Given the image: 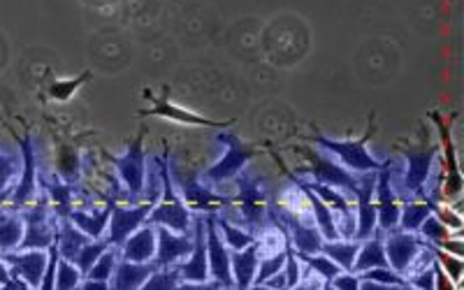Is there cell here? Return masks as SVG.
<instances>
[{"instance_id":"cell-1","label":"cell","mask_w":464,"mask_h":290,"mask_svg":"<svg viewBox=\"0 0 464 290\" xmlns=\"http://www.w3.org/2000/svg\"><path fill=\"white\" fill-rule=\"evenodd\" d=\"M235 186L237 193L232 196L230 207L237 209V226L246 227L251 235L258 237L260 232H265L272 226V205H275V193H272V184L269 179L260 177V174L248 172L246 168L235 177Z\"/></svg>"},{"instance_id":"cell-2","label":"cell","mask_w":464,"mask_h":290,"mask_svg":"<svg viewBox=\"0 0 464 290\" xmlns=\"http://www.w3.org/2000/svg\"><path fill=\"white\" fill-rule=\"evenodd\" d=\"M153 163L159 168L160 198L147 217V223L165 226L174 232H193V211L188 209V205H186L181 193L174 186L172 172H169V153L153 159Z\"/></svg>"},{"instance_id":"cell-3","label":"cell","mask_w":464,"mask_h":290,"mask_svg":"<svg viewBox=\"0 0 464 290\" xmlns=\"http://www.w3.org/2000/svg\"><path fill=\"white\" fill-rule=\"evenodd\" d=\"M372 132H374V126L367 128V132H364L360 140H333L325 138V135H314L312 142L316 144L318 149L330 153L339 165H343V168L351 169V172H379V169L383 168V160H376L374 156L367 151V142H370Z\"/></svg>"},{"instance_id":"cell-4","label":"cell","mask_w":464,"mask_h":290,"mask_svg":"<svg viewBox=\"0 0 464 290\" xmlns=\"http://www.w3.org/2000/svg\"><path fill=\"white\" fill-rule=\"evenodd\" d=\"M217 140L226 147V153L202 174V181H207V184L232 181L248 163H251V160L256 159V156H258V147H256V144L244 142L242 138H237L235 132H227L226 128L218 130Z\"/></svg>"},{"instance_id":"cell-5","label":"cell","mask_w":464,"mask_h":290,"mask_svg":"<svg viewBox=\"0 0 464 290\" xmlns=\"http://www.w3.org/2000/svg\"><path fill=\"white\" fill-rule=\"evenodd\" d=\"M169 172H172L174 186H177V190H179L181 198H184V202L193 214H218L226 207H230L232 196L214 193L198 174L181 172L177 163H174V159H169Z\"/></svg>"},{"instance_id":"cell-6","label":"cell","mask_w":464,"mask_h":290,"mask_svg":"<svg viewBox=\"0 0 464 290\" xmlns=\"http://www.w3.org/2000/svg\"><path fill=\"white\" fill-rule=\"evenodd\" d=\"M111 165L121 179L123 188L128 193V200H142V193L147 188V153H144V132L132 140L121 156H111Z\"/></svg>"},{"instance_id":"cell-7","label":"cell","mask_w":464,"mask_h":290,"mask_svg":"<svg viewBox=\"0 0 464 290\" xmlns=\"http://www.w3.org/2000/svg\"><path fill=\"white\" fill-rule=\"evenodd\" d=\"M24 218V239L16 251H26V248H43L47 251L53 242H56L58 223H52V207H49V198L37 196V200L31 207L22 209Z\"/></svg>"},{"instance_id":"cell-8","label":"cell","mask_w":464,"mask_h":290,"mask_svg":"<svg viewBox=\"0 0 464 290\" xmlns=\"http://www.w3.org/2000/svg\"><path fill=\"white\" fill-rule=\"evenodd\" d=\"M156 202H159V198H149V200H142L140 205H121L119 200H114L110 226H107L105 232V239L110 242V246L121 248V244L130 237L132 232L147 223V217L151 214Z\"/></svg>"},{"instance_id":"cell-9","label":"cell","mask_w":464,"mask_h":290,"mask_svg":"<svg viewBox=\"0 0 464 290\" xmlns=\"http://www.w3.org/2000/svg\"><path fill=\"white\" fill-rule=\"evenodd\" d=\"M304 153H306V160H309V168L304 169V172L309 174V179L318 181V184L333 186V188L343 190V193H355L360 174H353L351 169L339 165L327 151H314V149H306Z\"/></svg>"},{"instance_id":"cell-10","label":"cell","mask_w":464,"mask_h":290,"mask_svg":"<svg viewBox=\"0 0 464 290\" xmlns=\"http://www.w3.org/2000/svg\"><path fill=\"white\" fill-rule=\"evenodd\" d=\"M383 248L388 265L395 269L397 275H401L406 279L409 269L413 267V263L422 254V248H425V239L418 232H406L395 227L391 232H383Z\"/></svg>"},{"instance_id":"cell-11","label":"cell","mask_w":464,"mask_h":290,"mask_svg":"<svg viewBox=\"0 0 464 290\" xmlns=\"http://www.w3.org/2000/svg\"><path fill=\"white\" fill-rule=\"evenodd\" d=\"M177 267H179L181 285H205L209 281L205 214H193V251Z\"/></svg>"},{"instance_id":"cell-12","label":"cell","mask_w":464,"mask_h":290,"mask_svg":"<svg viewBox=\"0 0 464 290\" xmlns=\"http://www.w3.org/2000/svg\"><path fill=\"white\" fill-rule=\"evenodd\" d=\"M149 101L153 102L149 110L140 111V116H159V119H168V121L181 123V126H193V128H214V130H223V128L232 126V121H214V119H207V116L198 114V111H190L186 107H179L177 102H172L168 95H153L144 93Z\"/></svg>"},{"instance_id":"cell-13","label":"cell","mask_w":464,"mask_h":290,"mask_svg":"<svg viewBox=\"0 0 464 290\" xmlns=\"http://www.w3.org/2000/svg\"><path fill=\"white\" fill-rule=\"evenodd\" d=\"M376 226L379 230L391 232L400 226V198L391 179V160H383V168L376 172Z\"/></svg>"},{"instance_id":"cell-14","label":"cell","mask_w":464,"mask_h":290,"mask_svg":"<svg viewBox=\"0 0 464 290\" xmlns=\"http://www.w3.org/2000/svg\"><path fill=\"white\" fill-rule=\"evenodd\" d=\"M207 226V258H209V276L217 281L221 288H235L230 267V248L223 242L221 232H218L214 214H205Z\"/></svg>"},{"instance_id":"cell-15","label":"cell","mask_w":464,"mask_h":290,"mask_svg":"<svg viewBox=\"0 0 464 290\" xmlns=\"http://www.w3.org/2000/svg\"><path fill=\"white\" fill-rule=\"evenodd\" d=\"M19 153H22L24 172L22 179L16 184V188L12 190L10 196V209L19 211L24 207L33 205L37 200V159H35V144H33L31 132H26L22 140H19Z\"/></svg>"},{"instance_id":"cell-16","label":"cell","mask_w":464,"mask_h":290,"mask_svg":"<svg viewBox=\"0 0 464 290\" xmlns=\"http://www.w3.org/2000/svg\"><path fill=\"white\" fill-rule=\"evenodd\" d=\"M0 258L5 260L14 279L26 281L28 288H40L49 258L47 251H43V248H26L22 254L19 251L16 254L14 251H5V254H0Z\"/></svg>"},{"instance_id":"cell-17","label":"cell","mask_w":464,"mask_h":290,"mask_svg":"<svg viewBox=\"0 0 464 290\" xmlns=\"http://www.w3.org/2000/svg\"><path fill=\"white\" fill-rule=\"evenodd\" d=\"M430 119L437 123L439 128V138H441V149H443V172H446V179H443V188H441V200H455L462 193V177H459V168H458V156H455V142L450 138V130L443 121V116L439 111H430Z\"/></svg>"},{"instance_id":"cell-18","label":"cell","mask_w":464,"mask_h":290,"mask_svg":"<svg viewBox=\"0 0 464 290\" xmlns=\"http://www.w3.org/2000/svg\"><path fill=\"white\" fill-rule=\"evenodd\" d=\"M193 251V232H174L165 226H156V265L169 267L179 265Z\"/></svg>"},{"instance_id":"cell-19","label":"cell","mask_w":464,"mask_h":290,"mask_svg":"<svg viewBox=\"0 0 464 290\" xmlns=\"http://www.w3.org/2000/svg\"><path fill=\"white\" fill-rule=\"evenodd\" d=\"M119 254H121V260H132V263H149L156 258V226L144 223L142 227H138L121 244Z\"/></svg>"},{"instance_id":"cell-20","label":"cell","mask_w":464,"mask_h":290,"mask_svg":"<svg viewBox=\"0 0 464 290\" xmlns=\"http://www.w3.org/2000/svg\"><path fill=\"white\" fill-rule=\"evenodd\" d=\"M159 269L156 260L149 263H132V260H119L114 267V275L110 279V288L114 290H135L142 288L144 281Z\"/></svg>"},{"instance_id":"cell-21","label":"cell","mask_w":464,"mask_h":290,"mask_svg":"<svg viewBox=\"0 0 464 290\" xmlns=\"http://www.w3.org/2000/svg\"><path fill=\"white\" fill-rule=\"evenodd\" d=\"M260 254L258 244H248L246 248L239 251H230V267L232 279H235V288H254L256 272H258Z\"/></svg>"},{"instance_id":"cell-22","label":"cell","mask_w":464,"mask_h":290,"mask_svg":"<svg viewBox=\"0 0 464 290\" xmlns=\"http://www.w3.org/2000/svg\"><path fill=\"white\" fill-rule=\"evenodd\" d=\"M293 184L302 190L304 200L309 202L312 218H314V223L318 226V230H321L323 239H327V242H330V239H342V235H339V230H337V217H334V211L330 209V207H327L312 188H306L304 184H300V181H295V179H293Z\"/></svg>"},{"instance_id":"cell-23","label":"cell","mask_w":464,"mask_h":290,"mask_svg":"<svg viewBox=\"0 0 464 290\" xmlns=\"http://www.w3.org/2000/svg\"><path fill=\"white\" fill-rule=\"evenodd\" d=\"M44 188V196L49 198V207L52 214L61 221V218H70L74 209V184L63 181L58 174H53L52 179L40 181Z\"/></svg>"},{"instance_id":"cell-24","label":"cell","mask_w":464,"mask_h":290,"mask_svg":"<svg viewBox=\"0 0 464 290\" xmlns=\"http://www.w3.org/2000/svg\"><path fill=\"white\" fill-rule=\"evenodd\" d=\"M114 200L116 198H110V200L102 205V209H95V211L72 209V214H70V221L80 227L82 232H86L91 239H102L105 237L107 226H110L111 205H114Z\"/></svg>"},{"instance_id":"cell-25","label":"cell","mask_w":464,"mask_h":290,"mask_svg":"<svg viewBox=\"0 0 464 290\" xmlns=\"http://www.w3.org/2000/svg\"><path fill=\"white\" fill-rule=\"evenodd\" d=\"M372 267H391V265H388V258H385L383 230H379V227H376V232L372 235V237L360 242L358 256H355V263H353V272L355 275H360V272Z\"/></svg>"},{"instance_id":"cell-26","label":"cell","mask_w":464,"mask_h":290,"mask_svg":"<svg viewBox=\"0 0 464 290\" xmlns=\"http://www.w3.org/2000/svg\"><path fill=\"white\" fill-rule=\"evenodd\" d=\"M91 237L86 232H82L80 227L74 226L70 218H61L58 221V230H56V246L61 251V256L68 260H72L74 256L80 254V248L84 244H89Z\"/></svg>"},{"instance_id":"cell-27","label":"cell","mask_w":464,"mask_h":290,"mask_svg":"<svg viewBox=\"0 0 464 290\" xmlns=\"http://www.w3.org/2000/svg\"><path fill=\"white\" fill-rule=\"evenodd\" d=\"M360 242L358 239H330V242H323L321 254H325L327 258H333L343 272H353L355 256H358Z\"/></svg>"},{"instance_id":"cell-28","label":"cell","mask_w":464,"mask_h":290,"mask_svg":"<svg viewBox=\"0 0 464 290\" xmlns=\"http://www.w3.org/2000/svg\"><path fill=\"white\" fill-rule=\"evenodd\" d=\"M24 239V218L22 214L0 211V254L16 251Z\"/></svg>"},{"instance_id":"cell-29","label":"cell","mask_w":464,"mask_h":290,"mask_svg":"<svg viewBox=\"0 0 464 290\" xmlns=\"http://www.w3.org/2000/svg\"><path fill=\"white\" fill-rule=\"evenodd\" d=\"M214 221H217L218 232L223 235V242L227 244L230 251H239V248H246L248 244L256 242V235H251L246 227L232 223L230 218L223 217V214H214Z\"/></svg>"},{"instance_id":"cell-30","label":"cell","mask_w":464,"mask_h":290,"mask_svg":"<svg viewBox=\"0 0 464 290\" xmlns=\"http://www.w3.org/2000/svg\"><path fill=\"white\" fill-rule=\"evenodd\" d=\"M432 214L430 200H406L400 209V230L418 232L420 223Z\"/></svg>"},{"instance_id":"cell-31","label":"cell","mask_w":464,"mask_h":290,"mask_svg":"<svg viewBox=\"0 0 464 290\" xmlns=\"http://www.w3.org/2000/svg\"><path fill=\"white\" fill-rule=\"evenodd\" d=\"M297 258L302 260V265H306V267L312 269L314 275L321 276L327 284V288H330V281H333L339 272H343V269L339 267L333 258H327L325 254H297Z\"/></svg>"},{"instance_id":"cell-32","label":"cell","mask_w":464,"mask_h":290,"mask_svg":"<svg viewBox=\"0 0 464 290\" xmlns=\"http://www.w3.org/2000/svg\"><path fill=\"white\" fill-rule=\"evenodd\" d=\"M80 174H82V160H80V153L74 147H61L58 151V177L68 184H77L80 181Z\"/></svg>"},{"instance_id":"cell-33","label":"cell","mask_w":464,"mask_h":290,"mask_svg":"<svg viewBox=\"0 0 464 290\" xmlns=\"http://www.w3.org/2000/svg\"><path fill=\"white\" fill-rule=\"evenodd\" d=\"M119 258H121V254H119V248L110 246L105 251V254L101 256V258L95 260L93 267L89 269V275H86L84 279L102 281V284H110V279H111V275H114V267H116V263H119Z\"/></svg>"},{"instance_id":"cell-34","label":"cell","mask_w":464,"mask_h":290,"mask_svg":"<svg viewBox=\"0 0 464 290\" xmlns=\"http://www.w3.org/2000/svg\"><path fill=\"white\" fill-rule=\"evenodd\" d=\"M107 248H110V242H107L105 237H102V239H91L89 244H84V246L80 248V254L74 256L72 263L77 265L82 275L86 276V275H89V269L93 267L95 260L101 258V256L105 254Z\"/></svg>"},{"instance_id":"cell-35","label":"cell","mask_w":464,"mask_h":290,"mask_svg":"<svg viewBox=\"0 0 464 290\" xmlns=\"http://www.w3.org/2000/svg\"><path fill=\"white\" fill-rule=\"evenodd\" d=\"M430 244V242H428ZM430 251H432L434 260H437L439 265H441V269L449 275V279L453 281L455 288L459 285V281H462V275H464V263L459 256H453L449 254V251H443V248L434 246V244H430Z\"/></svg>"},{"instance_id":"cell-36","label":"cell","mask_w":464,"mask_h":290,"mask_svg":"<svg viewBox=\"0 0 464 290\" xmlns=\"http://www.w3.org/2000/svg\"><path fill=\"white\" fill-rule=\"evenodd\" d=\"M82 279H84V275L80 272V267H77L72 260H68L61 256V260H58V267H56V288L58 290L80 288Z\"/></svg>"},{"instance_id":"cell-37","label":"cell","mask_w":464,"mask_h":290,"mask_svg":"<svg viewBox=\"0 0 464 290\" xmlns=\"http://www.w3.org/2000/svg\"><path fill=\"white\" fill-rule=\"evenodd\" d=\"M360 281H372V284L379 285H400V288H409L406 279L401 275H397L392 267H372L360 272Z\"/></svg>"},{"instance_id":"cell-38","label":"cell","mask_w":464,"mask_h":290,"mask_svg":"<svg viewBox=\"0 0 464 290\" xmlns=\"http://www.w3.org/2000/svg\"><path fill=\"white\" fill-rule=\"evenodd\" d=\"M284 263H285V248H281V251H276V254L260 256L258 272H256L254 285H263L269 276L276 275V272H281V269H284Z\"/></svg>"},{"instance_id":"cell-39","label":"cell","mask_w":464,"mask_h":290,"mask_svg":"<svg viewBox=\"0 0 464 290\" xmlns=\"http://www.w3.org/2000/svg\"><path fill=\"white\" fill-rule=\"evenodd\" d=\"M181 285V276H179V267L177 265H169V267H159L144 281L142 288H177Z\"/></svg>"},{"instance_id":"cell-40","label":"cell","mask_w":464,"mask_h":290,"mask_svg":"<svg viewBox=\"0 0 464 290\" xmlns=\"http://www.w3.org/2000/svg\"><path fill=\"white\" fill-rule=\"evenodd\" d=\"M418 235H420V237L430 244H439V242H443V239L453 237V232L443 226V223L439 221L434 214H430V217L420 223V227H418Z\"/></svg>"},{"instance_id":"cell-41","label":"cell","mask_w":464,"mask_h":290,"mask_svg":"<svg viewBox=\"0 0 464 290\" xmlns=\"http://www.w3.org/2000/svg\"><path fill=\"white\" fill-rule=\"evenodd\" d=\"M86 80H91V72L86 70V72H82L80 77H74V80H68V82H53L52 86H49V98H53V101H70L72 98V93L77 89H80L82 84H84Z\"/></svg>"},{"instance_id":"cell-42","label":"cell","mask_w":464,"mask_h":290,"mask_svg":"<svg viewBox=\"0 0 464 290\" xmlns=\"http://www.w3.org/2000/svg\"><path fill=\"white\" fill-rule=\"evenodd\" d=\"M430 207H432L434 217L449 227L450 232L455 230V235L459 237V230H462V217H459V211L450 209L449 205H443V200H430Z\"/></svg>"},{"instance_id":"cell-43","label":"cell","mask_w":464,"mask_h":290,"mask_svg":"<svg viewBox=\"0 0 464 290\" xmlns=\"http://www.w3.org/2000/svg\"><path fill=\"white\" fill-rule=\"evenodd\" d=\"M284 275H285V288H297L302 279V260L297 258L295 248L285 242V263H284Z\"/></svg>"},{"instance_id":"cell-44","label":"cell","mask_w":464,"mask_h":290,"mask_svg":"<svg viewBox=\"0 0 464 290\" xmlns=\"http://www.w3.org/2000/svg\"><path fill=\"white\" fill-rule=\"evenodd\" d=\"M19 165H22V156L0 151V190L10 188L12 179L19 174Z\"/></svg>"},{"instance_id":"cell-45","label":"cell","mask_w":464,"mask_h":290,"mask_svg":"<svg viewBox=\"0 0 464 290\" xmlns=\"http://www.w3.org/2000/svg\"><path fill=\"white\" fill-rule=\"evenodd\" d=\"M47 267H44V275H43V281H40V288L44 290H52L56 288V267H58V260H61V251H58L56 242L52 244V246L47 248Z\"/></svg>"},{"instance_id":"cell-46","label":"cell","mask_w":464,"mask_h":290,"mask_svg":"<svg viewBox=\"0 0 464 290\" xmlns=\"http://www.w3.org/2000/svg\"><path fill=\"white\" fill-rule=\"evenodd\" d=\"M434 263V258H432ZM432 263L428 265V267L418 269V272H413V275L406 276V284L409 285H416V288L420 290H434V267Z\"/></svg>"},{"instance_id":"cell-47","label":"cell","mask_w":464,"mask_h":290,"mask_svg":"<svg viewBox=\"0 0 464 290\" xmlns=\"http://www.w3.org/2000/svg\"><path fill=\"white\" fill-rule=\"evenodd\" d=\"M333 288L339 290H358L360 288V276L355 272H339L333 281H330Z\"/></svg>"},{"instance_id":"cell-48","label":"cell","mask_w":464,"mask_h":290,"mask_svg":"<svg viewBox=\"0 0 464 290\" xmlns=\"http://www.w3.org/2000/svg\"><path fill=\"white\" fill-rule=\"evenodd\" d=\"M0 285H3V288H28L26 281L14 279V276L10 275V267H7V263L3 258H0Z\"/></svg>"},{"instance_id":"cell-49","label":"cell","mask_w":464,"mask_h":290,"mask_svg":"<svg viewBox=\"0 0 464 290\" xmlns=\"http://www.w3.org/2000/svg\"><path fill=\"white\" fill-rule=\"evenodd\" d=\"M432 267H434V290H455V284L449 279V275L443 272L441 265H439L437 260L432 263Z\"/></svg>"},{"instance_id":"cell-50","label":"cell","mask_w":464,"mask_h":290,"mask_svg":"<svg viewBox=\"0 0 464 290\" xmlns=\"http://www.w3.org/2000/svg\"><path fill=\"white\" fill-rule=\"evenodd\" d=\"M434 246L443 248V251H449V254H453V256H459V258H462V256H464V242L458 237V235H455V237L443 239V242L434 244Z\"/></svg>"}]
</instances>
